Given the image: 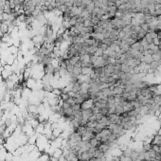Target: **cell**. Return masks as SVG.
<instances>
[{"mask_svg": "<svg viewBox=\"0 0 161 161\" xmlns=\"http://www.w3.org/2000/svg\"><path fill=\"white\" fill-rule=\"evenodd\" d=\"M108 119L110 120L111 123L113 124H120V117L116 115V114H109L107 116Z\"/></svg>", "mask_w": 161, "mask_h": 161, "instance_id": "cell-1", "label": "cell"}, {"mask_svg": "<svg viewBox=\"0 0 161 161\" xmlns=\"http://www.w3.org/2000/svg\"><path fill=\"white\" fill-rule=\"evenodd\" d=\"M94 115L92 107L91 108H87V109H82V116L83 118L85 119H89Z\"/></svg>", "mask_w": 161, "mask_h": 161, "instance_id": "cell-2", "label": "cell"}, {"mask_svg": "<svg viewBox=\"0 0 161 161\" xmlns=\"http://www.w3.org/2000/svg\"><path fill=\"white\" fill-rule=\"evenodd\" d=\"M140 62L141 63H145L147 65H150L152 62H153V58H152V55H146V56H143L141 59H140Z\"/></svg>", "mask_w": 161, "mask_h": 161, "instance_id": "cell-3", "label": "cell"}, {"mask_svg": "<svg viewBox=\"0 0 161 161\" xmlns=\"http://www.w3.org/2000/svg\"><path fill=\"white\" fill-rule=\"evenodd\" d=\"M113 92H114L115 95H121V94L124 92V88L121 87V86H119V85H116L114 87V89H113Z\"/></svg>", "mask_w": 161, "mask_h": 161, "instance_id": "cell-4", "label": "cell"}, {"mask_svg": "<svg viewBox=\"0 0 161 161\" xmlns=\"http://www.w3.org/2000/svg\"><path fill=\"white\" fill-rule=\"evenodd\" d=\"M81 75H82V67H76V66H74L72 76H75V77H78V78H79Z\"/></svg>", "mask_w": 161, "mask_h": 161, "instance_id": "cell-5", "label": "cell"}, {"mask_svg": "<svg viewBox=\"0 0 161 161\" xmlns=\"http://www.w3.org/2000/svg\"><path fill=\"white\" fill-rule=\"evenodd\" d=\"M91 71H92V68L91 67H82V75L89 76Z\"/></svg>", "mask_w": 161, "mask_h": 161, "instance_id": "cell-6", "label": "cell"}, {"mask_svg": "<svg viewBox=\"0 0 161 161\" xmlns=\"http://www.w3.org/2000/svg\"><path fill=\"white\" fill-rule=\"evenodd\" d=\"M149 49L153 50V53H155V52H157V51L159 50V47L152 43V44H149Z\"/></svg>", "mask_w": 161, "mask_h": 161, "instance_id": "cell-7", "label": "cell"}, {"mask_svg": "<svg viewBox=\"0 0 161 161\" xmlns=\"http://www.w3.org/2000/svg\"><path fill=\"white\" fill-rule=\"evenodd\" d=\"M141 47V45H140V42L139 41H136L135 44H133L132 46H131V48L132 49H134V50H139V47Z\"/></svg>", "mask_w": 161, "mask_h": 161, "instance_id": "cell-8", "label": "cell"}, {"mask_svg": "<svg viewBox=\"0 0 161 161\" xmlns=\"http://www.w3.org/2000/svg\"><path fill=\"white\" fill-rule=\"evenodd\" d=\"M152 58L154 62H159L161 60V55L158 53V52H155V53H153V55H152Z\"/></svg>", "mask_w": 161, "mask_h": 161, "instance_id": "cell-9", "label": "cell"}, {"mask_svg": "<svg viewBox=\"0 0 161 161\" xmlns=\"http://www.w3.org/2000/svg\"><path fill=\"white\" fill-rule=\"evenodd\" d=\"M95 8H96V7H95V4H94V2H91L90 4H88V5L86 6V10H87V11H89V12L91 13V12L93 11V9Z\"/></svg>", "mask_w": 161, "mask_h": 161, "instance_id": "cell-10", "label": "cell"}, {"mask_svg": "<svg viewBox=\"0 0 161 161\" xmlns=\"http://www.w3.org/2000/svg\"><path fill=\"white\" fill-rule=\"evenodd\" d=\"M103 49H102V48H99L98 47V49H97V51H96V53H95V56L96 57H102V55H103Z\"/></svg>", "mask_w": 161, "mask_h": 161, "instance_id": "cell-11", "label": "cell"}, {"mask_svg": "<svg viewBox=\"0 0 161 161\" xmlns=\"http://www.w3.org/2000/svg\"><path fill=\"white\" fill-rule=\"evenodd\" d=\"M159 66V64H158V62H152L151 64H150V67L152 68V69H153V70H155L156 68H157V66Z\"/></svg>", "mask_w": 161, "mask_h": 161, "instance_id": "cell-12", "label": "cell"}, {"mask_svg": "<svg viewBox=\"0 0 161 161\" xmlns=\"http://www.w3.org/2000/svg\"><path fill=\"white\" fill-rule=\"evenodd\" d=\"M145 39L147 40V42L149 43V44H152V43H153V38H152V36L150 35L149 32L146 33V35H145Z\"/></svg>", "mask_w": 161, "mask_h": 161, "instance_id": "cell-13", "label": "cell"}, {"mask_svg": "<svg viewBox=\"0 0 161 161\" xmlns=\"http://www.w3.org/2000/svg\"><path fill=\"white\" fill-rule=\"evenodd\" d=\"M140 27H141V28H142L143 30H145L146 32H148V31H149V25H148V24L144 23V24L140 25Z\"/></svg>", "mask_w": 161, "mask_h": 161, "instance_id": "cell-14", "label": "cell"}, {"mask_svg": "<svg viewBox=\"0 0 161 161\" xmlns=\"http://www.w3.org/2000/svg\"><path fill=\"white\" fill-rule=\"evenodd\" d=\"M141 12H142L144 15H148V14H150V10H149V9L148 8H143L142 9V10H141Z\"/></svg>", "mask_w": 161, "mask_h": 161, "instance_id": "cell-15", "label": "cell"}, {"mask_svg": "<svg viewBox=\"0 0 161 161\" xmlns=\"http://www.w3.org/2000/svg\"><path fill=\"white\" fill-rule=\"evenodd\" d=\"M159 43H160V39L159 38H155L153 40V44L156 45V46H159Z\"/></svg>", "mask_w": 161, "mask_h": 161, "instance_id": "cell-16", "label": "cell"}]
</instances>
